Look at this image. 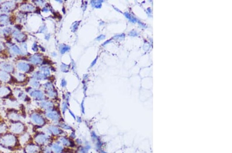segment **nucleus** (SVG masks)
<instances>
[{"label": "nucleus", "instance_id": "obj_17", "mask_svg": "<svg viewBox=\"0 0 232 153\" xmlns=\"http://www.w3.org/2000/svg\"><path fill=\"white\" fill-rule=\"evenodd\" d=\"M40 106L42 108H44V109L47 110V112L50 111L53 109V103L50 101H44L40 103Z\"/></svg>", "mask_w": 232, "mask_h": 153}, {"label": "nucleus", "instance_id": "obj_1", "mask_svg": "<svg viewBox=\"0 0 232 153\" xmlns=\"http://www.w3.org/2000/svg\"><path fill=\"white\" fill-rule=\"evenodd\" d=\"M0 147L2 149L11 152L20 151L23 149L18 136L9 131L0 136Z\"/></svg>", "mask_w": 232, "mask_h": 153}, {"label": "nucleus", "instance_id": "obj_4", "mask_svg": "<svg viewBox=\"0 0 232 153\" xmlns=\"http://www.w3.org/2000/svg\"><path fill=\"white\" fill-rule=\"evenodd\" d=\"M22 110H18L15 108L8 109L6 112V119L8 123L22 121L25 118Z\"/></svg>", "mask_w": 232, "mask_h": 153}, {"label": "nucleus", "instance_id": "obj_3", "mask_svg": "<svg viewBox=\"0 0 232 153\" xmlns=\"http://www.w3.org/2000/svg\"><path fill=\"white\" fill-rule=\"evenodd\" d=\"M33 142L40 147L50 145L52 141V136L44 132H37L33 137Z\"/></svg>", "mask_w": 232, "mask_h": 153}, {"label": "nucleus", "instance_id": "obj_26", "mask_svg": "<svg viewBox=\"0 0 232 153\" xmlns=\"http://www.w3.org/2000/svg\"><path fill=\"white\" fill-rule=\"evenodd\" d=\"M15 75V79L17 81H19L20 82L24 81L25 79V76L24 74H22L21 73H17Z\"/></svg>", "mask_w": 232, "mask_h": 153}, {"label": "nucleus", "instance_id": "obj_14", "mask_svg": "<svg viewBox=\"0 0 232 153\" xmlns=\"http://www.w3.org/2000/svg\"><path fill=\"white\" fill-rule=\"evenodd\" d=\"M0 68L2 71L6 72L11 73L13 72L14 68L12 65L7 62H2L0 64Z\"/></svg>", "mask_w": 232, "mask_h": 153}, {"label": "nucleus", "instance_id": "obj_13", "mask_svg": "<svg viewBox=\"0 0 232 153\" xmlns=\"http://www.w3.org/2000/svg\"><path fill=\"white\" fill-rule=\"evenodd\" d=\"M50 146L52 149L53 153H62L63 147L59 141L56 142H51L50 144Z\"/></svg>", "mask_w": 232, "mask_h": 153}, {"label": "nucleus", "instance_id": "obj_9", "mask_svg": "<svg viewBox=\"0 0 232 153\" xmlns=\"http://www.w3.org/2000/svg\"><path fill=\"white\" fill-rule=\"evenodd\" d=\"M9 131V124L6 119L0 115V136Z\"/></svg>", "mask_w": 232, "mask_h": 153}, {"label": "nucleus", "instance_id": "obj_19", "mask_svg": "<svg viewBox=\"0 0 232 153\" xmlns=\"http://www.w3.org/2000/svg\"><path fill=\"white\" fill-rule=\"evenodd\" d=\"M17 68L20 71L23 72H28L30 69V67L28 64L25 62H20L17 64Z\"/></svg>", "mask_w": 232, "mask_h": 153}, {"label": "nucleus", "instance_id": "obj_5", "mask_svg": "<svg viewBox=\"0 0 232 153\" xmlns=\"http://www.w3.org/2000/svg\"><path fill=\"white\" fill-rule=\"evenodd\" d=\"M30 119L32 123L37 127L42 128L47 124L46 119L39 113H32L30 116Z\"/></svg>", "mask_w": 232, "mask_h": 153}, {"label": "nucleus", "instance_id": "obj_30", "mask_svg": "<svg viewBox=\"0 0 232 153\" xmlns=\"http://www.w3.org/2000/svg\"><path fill=\"white\" fill-rule=\"evenodd\" d=\"M0 153H4L3 152H2V150H1V149H0Z\"/></svg>", "mask_w": 232, "mask_h": 153}, {"label": "nucleus", "instance_id": "obj_22", "mask_svg": "<svg viewBox=\"0 0 232 153\" xmlns=\"http://www.w3.org/2000/svg\"><path fill=\"white\" fill-rule=\"evenodd\" d=\"M9 22V19L8 16L5 15H0V22L3 25H6Z\"/></svg>", "mask_w": 232, "mask_h": 153}, {"label": "nucleus", "instance_id": "obj_20", "mask_svg": "<svg viewBox=\"0 0 232 153\" xmlns=\"http://www.w3.org/2000/svg\"><path fill=\"white\" fill-rule=\"evenodd\" d=\"M13 36L17 41L19 42H22L25 40V35L23 33H21L19 32L15 31L13 33Z\"/></svg>", "mask_w": 232, "mask_h": 153}, {"label": "nucleus", "instance_id": "obj_11", "mask_svg": "<svg viewBox=\"0 0 232 153\" xmlns=\"http://www.w3.org/2000/svg\"><path fill=\"white\" fill-rule=\"evenodd\" d=\"M13 96V93H12L9 88L7 87L0 88V98H10Z\"/></svg>", "mask_w": 232, "mask_h": 153}, {"label": "nucleus", "instance_id": "obj_29", "mask_svg": "<svg viewBox=\"0 0 232 153\" xmlns=\"http://www.w3.org/2000/svg\"><path fill=\"white\" fill-rule=\"evenodd\" d=\"M2 50V46H1V45L0 44V51H1Z\"/></svg>", "mask_w": 232, "mask_h": 153}, {"label": "nucleus", "instance_id": "obj_16", "mask_svg": "<svg viewBox=\"0 0 232 153\" xmlns=\"http://www.w3.org/2000/svg\"><path fill=\"white\" fill-rule=\"evenodd\" d=\"M15 96L16 98L19 100L20 101H24V102H27L30 100V98H28V97L27 96L26 94L24 93V92H22L21 91H16L15 93Z\"/></svg>", "mask_w": 232, "mask_h": 153}, {"label": "nucleus", "instance_id": "obj_12", "mask_svg": "<svg viewBox=\"0 0 232 153\" xmlns=\"http://www.w3.org/2000/svg\"><path fill=\"white\" fill-rule=\"evenodd\" d=\"M16 7V4L13 2H7L2 5L1 10L4 12H9L12 11Z\"/></svg>", "mask_w": 232, "mask_h": 153}, {"label": "nucleus", "instance_id": "obj_24", "mask_svg": "<svg viewBox=\"0 0 232 153\" xmlns=\"http://www.w3.org/2000/svg\"><path fill=\"white\" fill-rule=\"evenodd\" d=\"M41 148H42V153H53L52 149L51 148L50 145H47L42 147Z\"/></svg>", "mask_w": 232, "mask_h": 153}, {"label": "nucleus", "instance_id": "obj_31", "mask_svg": "<svg viewBox=\"0 0 232 153\" xmlns=\"http://www.w3.org/2000/svg\"><path fill=\"white\" fill-rule=\"evenodd\" d=\"M0 149H1V147H0Z\"/></svg>", "mask_w": 232, "mask_h": 153}, {"label": "nucleus", "instance_id": "obj_7", "mask_svg": "<svg viewBox=\"0 0 232 153\" xmlns=\"http://www.w3.org/2000/svg\"><path fill=\"white\" fill-rule=\"evenodd\" d=\"M44 132L50 136H59L63 133V131L55 125H50Z\"/></svg>", "mask_w": 232, "mask_h": 153}, {"label": "nucleus", "instance_id": "obj_15", "mask_svg": "<svg viewBox=\"0 0 232 153\" xmlns=\"http://www.w3.org/2000/svg\"><path fill=\"white\" fill-rule=\"evenodd\" d=\"M11 76L7 72L0 71V81L4 83H8L11 81Z\"/></svg>", "mask_w": 232, "mask_h": 153}, {"label": "nucleus", "instance_id": "obj_6", "mask_svg": "<svg viewBox=\"0 0 232 153\" xmlns=\"http://www.w3.org/2000/svg\"><path fill=\"white\" fill-rule=\"evenodd\" d=\"M22 150L24 153H42L41 147L34 142H30L25 145Z\"/></svg>", "mask_w": 232, "mask_h": 153}, {"label": "nucleus", "instance_id": "obj_28", "mask_svg": "<svg viewBox=\"0 0 232 153\" xmlns=\"http://www.w3.org/2000/svg\"><path fill=\"white\" fill-rule=\"evenodd\" d=\"M60 126H61V128L67 129V130H70L71 128V127H70V126H69L68 125L63 124V123H62V124H60Z\"/></svg>", "mask_w": 232, "mask_h": 153}, {"label": "nucleus", "instance_id": "obj_21", "mask_svg": "<svg viewBox=\"0 0 232 153\" xmlns=\"http://www.w3.org/2000/svg\"><path fill=\"white\" fill-rule=\"evenodd\" d=\"M59 142H60V143L63 145L64 146H67V147H69V146H71L72 142L71 141L68 139V138H66L65 137H61L59 139Z\"/></svg>", "mask_w": 232, "mask_h": 153}, {"label": "nucleus", "instance_id": "obj_23", "mask_svg": "<svg viewBox=\"0 0 232 153\" xmlns=\"http://www.w3.org/2000/svg\"><path fill=\"white\" fill-rule=\"evenodd\" d=\"M33 8L34 7L30 5L23 4L21 6H20V10H21L22 11H30L33 10Z\"/></svg>", "mask_w": 232, "mask_h": 153}, {"label": "nucleus", "instance_id": "obj_25", "mask_svg": "<svg viewBox=\"0 0 232 153\" xmlns=\"http://www.w3.org/2000/svg\"><path fill=\"white\" fill-rule=\"evenodd\" d=\"M11 50L13 51V52L15 53L16 54H22V51L17 46H11Z\"/></svg>", "mask_w": 232, "mask_h": 153}, {"label": "nucleus", "instance_id": "obj_8", "mask_svg": "<svg viewBox=\"0 0 232 153\" xmlns=\"http://www.w3.org/2000/svg\"><path fill=\"white\" fill-rule=\"evenodd\" d=\"M19 140L20 144L22 147V148L28 145L30 142H33V137L30 136V134L28 132L22 134V135L19 136Z\"/></svg>", "mask_w": 232, "mask_h": 153}, {"label": "nucleus", "instance_id": "obj_2", "mask_svg": "<svg viewBox=\"0 0 232 153\" xmlns=\"http://www.w3.org/2000/svg\"><path fill=\"white\" fill-rule=\"evenodd\" d=\"M8 124L9 132H11L16 136L19 137L28 132V127L22 121L8 123Z\"/></svg>", "mask_w": 232, "mask_h": 153}, {"label": "nucleus", "instance_id": "obj_10", "mask_svg": "<svg viewBox=\"0 0 232 153\" xmlns=\"http://www.w3.org/2000/svg\"><path fill=\"white\" fill-rule=\"evenodd\" d=\"M46 117L49 120L52 121L55 123H59L60 119V116L58 112L52 110L47 112L46 113Z\"/></svg>", "mask_w": 232, "mask_h": 153}, {"label": "nucleus", "instance_id": "obj_27", "mask_svg": "<svg viewBox=\"0 0 232 153\" xmlns=\"http://www.w3.org/2000/svg\"><path fill=\"white\" fill-rule=\"evenodd\" d=\"M30 61L34 64H39L41 61V59L40 57L35 56L30 58Z\"/></svg>", "mask_w": 232, "mask_h": 153}, {"label": "nucleus", "instance_id": "obj_18", "mask_svg": "<svg viewBox=\"0 0 232 153\" xmlns=\"http://www.w3.org/2000/svg\"><path fill=\"white\" fill-rule=\"evenodd\" d=\"M30 95L38 100H44V94L40 91H34L30 93Z\"/></svg>", "mask_w": 232, "mask_h": 153}]
</instances>
